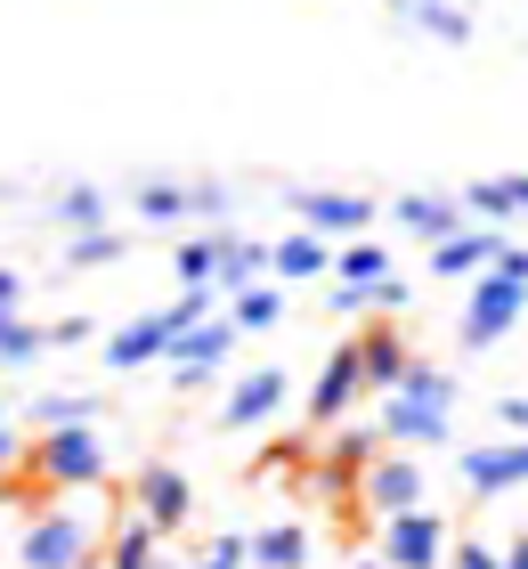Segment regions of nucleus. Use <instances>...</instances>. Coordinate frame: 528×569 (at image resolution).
Masks as SVG:
<instances>
[{"label":"nucleus","instance_id":"f257e3e1","mask_svg":"<svg viewBox=\"0 0 528 569\" xmlns=\"http://www.w3.org/2000/svg\"><path fill=\"white\" fill-rule=\"evenodd\" d=\"M358 399H366V350H358V333H341V342L326 350V367H317V382H309L301 416H309L317 431H333V423H350Z\"/></svg>","mask_w":528,"mask_h":569},{"label":"nucleus","instance_id":"f03ea898","mask_svg":"<svg viewBox=\"0 0 528 569\" xmlns=\"http://www.w3.org/2000/svg\"><path fill=\"white\" fill-rule=\"evenodd\" d=\"M528 318V284H512V277H471V301H464V350H496V342H505V333Z\"/></svg>","mask_w":528,"mask_h":569},{"label":"nucleus","instance_id":"7ed1b4c3","mask_svg":"<svg viewBox=\"0 0 528 569\" xmlns=\"http://www.w3.org/2000/svg\"><path fill=\"white\" fill-rule=\"evenodd\" d=\"M24 569H90L98 561V529H82V512H41L17 546Z\"/></svg>","mask_w":528,"mask_h":569},{"label":"nucleus","instance_id":"20e7f679","mask_svg":"<svg viewBox=\"0 0 528 569\" xmlns=\"http://www.w3.org/2000/svg\"><path fill=\"white\" fill-rule=\"evenodd\" d=\"M130 505H139V521H155V529H188L196 521V480L179 472V463H163V456H147L139 463V480H130Z\"/></svg>","mask_w":528,"mask_h":569},{"label":"nucleus","instance_id":"39448f33","mask_svg":"<svg viewBox=\"0 0 528 569\" xmlns=\"http://www.w3.org/2000/svg\"><path fill=\"white\" fill-rule=\"evenodd\" d=\"M33 480H49V488H98L106 480L98 431H41L33 439Z\"/></svg>","mask_w":528,"mask_h":569},{"label":"nucleus","instance_id":"423d86ee","mask_svg":"<svg viewBox=\"0 0 528 569\" xmlns=\"http://www.w3.org/2000/svg\"><path fill=\"white\" fill-rule=\"evenodd\" d=\"M447 553H456V537H447V521L431 505L382 521V569H447Z\"/></svg>","mask_w":528,"mask_h":569},{"label":"nucleus","instance_id":"0eeeda50","mask_svg":"<svg viewBox=\"0 0 528 569\" xmlns=\"http://www.w3.org/2000/svg\"><path fill=\"white\" fill-rule=\"evenodd\" d=\"M228 358H236V318H211V326L171 333V358H163V367H171V382H179V391H203V382L220 375Z\"/></svg>","mask_w":528,"mask_h":569},{"label":"nucleus","instance_id":"6e6552de","mask_svg":"<svg viewBox=\"0 0 528 569\" xmlns=\"http://www.w3.org/2000/svg\"><path fill=\"white\" fill-rule=\"evenodd\" d=\"M293 212H301L309 237H326V244H358L366 228H375V203L350 196V188H301V196H293Z\"/></svg>","mask_w":528,"mask_h":569},{"label":"nucleus","instance_id":"1a4fd4ad","mask_svg":"<svg viewBox=\"0 0 528 569\" xmlns=\"http://www.w3.org/2000/svg\"><path fill=\"white\" fill-rule=\"evenodd\" d=\"M293 399V382H285V367H252V375H236V391L220 399V431H260V423H277V407Z\"/></svg>","mask_w":528,"mask_h":569},{"label":"nucleus","instance_id":"9d476101","mask_svg":"<svg viewBox=\"0 0 528 569\" xmlns=\"http://www.w3.org/2000/svg\"><path fill=\"white\" fill-rule=\"evenodd\" d=\"M358 497H366V512H375V521H399V512H415L422 505V463L399 448V456H375V463H366V488H358Z\"/></svg>","mask_w":528,"mask_h":569},{"label":"nucleus","instance_id":"9b49d317","mask_svg":"<svg viewBox=\"0 0 528 569\" xmlns=\"http://www.w3.org/2000/svg\"><path fill=\"white\" fill-rule=\"evenodd\" d=\"M456 431V416H447L439 399H415V391H390L382 399V439H399V448H439V439Z\"/></svg>","mask_w":528,"mask_h":569},{"label":"nucleus","instance_id":"f8f14e48","mask_svg":"<svg viewBox=\"0 0 528 569\" xmlns=\"http://www.w3.org/2000/svg\"><path fill=\"white\" fill-rule=\"evenodd\" d=\"M464 488L471 497H505V488H528V439H496V448H464Z\"/></svg>","mask_w":528,"mask_h":569},{"label":"nucleus","instance_id":"ddd939ff","mask_svg":"<svg viewBox=\"0 0 528 569\" xmlns=\"http://www.w3.org/2000/svg\"><path fill=\"white\" fill-rule=\"evenodd\" d=\"M171 318L163 309H147V318H130L122 333H106V367L114 375H139V367H155V358H171Z\"/></svg>","mask_w":528,"mask_h":569},{"label":"nucleus","instance_id":"4468645a","mask_svg":"<svg viewBox=\"0 0 528 569\" xmlns=\"http://www.w3.org/2000/svg\"><path fill=\"white\" fill-rule=\"evenodd\" d=\"M505 228H480V220H471L464 228V237H447V244H431V277H488L496 261H505Z\"/></svg>","mask_w":528,"mask_h":569},{"label":"nucleus","instance_id":"2eb2a0df","mask_svg":"<svg viewBox=\"0 0 528 569\" xmlns=\"http://www.w3.org/2000/svg\"><path fill=\"white\" fill-rule=\"evenodd\" d=\"M358 350H366V391H399V375L415 367V350H407V326L399 318H375V326H366L358 333Z\"/></svg>","mask_w":528,"mask_h":569},{"label":"nucleus","instance_id":"dca6fc26","mask_svg":"<svg viewBox=\"0 0 528 569\" xmlns=\"http://www.w3.org/2000/svg\"><path fill=\"white\" fill-rule=\"evenodd\" d=\"M390 220H399L407 228V237H422V244H447V237H464V196H399V203H390Z\"/></svg>","mask_w":528,"mask_h":569},{"label":"nucleus","instance_id":"f3484780","mask_svg":"<svg viewBox=\"0 0 528 569\" xmlns=\"http://www.w3.org/2000/svg\"><path fill=\"white\" fill-rule=\"evenodd\" d=\"M390 9H399L407 33H431V41H447V49L471 41V9H456V0H390Z\"/></svg>","mask_w":528,"mask_h":569},{"label":"nucleus","instance_id":"a211bd4d","mask_svg":"<svg viewBox=\"0 0 528 569\" xmlns=\"http://www.w3.org/2000/svg\"><path fill=\"white\" fill-rule=\"evenodd\" d=\"M106 569H171V561H163V529L130 512V521L106 537Z\"/></svg>","mask_w":528,"mask_h":569},{"label":"nucleus","instance_id":"6ab92c4d","mask_svg":"<svg viewBox=\"0 0 528 569\" xmlns=\"http://www.w3.org/2000/svg\"><path fill=\"white\" fill-rule=\"evenodd\" d=\"M130 212H139V228H179V220H196V196L179 188V179H139Z\"/></svg>","mask_w":528,"mask_h":569},{"label":"nucleus","instance_id":"aec40b11","mask_svg":"<svg viewBox=\"0 0 528 569\" xmlns=\"http://www.w3.org/2000/svg\"><path fill=\"white\" fill-rule=\"evenodd\" d=\"M269 269H277V284H285V277H326V269H333V244L309 237V228H293V237L269 244Z\"/></svg>","mask_w":528,"mask_h":569},{"label":"nucleus","instance_id":"412c9836","mask_svg":"<svg viewBox=\"0 0 528 569\" xmlns=\"http://www.w3.org/2000/svg\"><path fill=\"white\" fill-rule=\"evenodd\" d=\"M98 407L90 391H41L33 399V431H98Z\"/></svg>","mask_w":528,"mask_h":569},{"label":"nucleus","instance_id":"4be33fe9","mask_svg":"<svg viewBox=\"0 0 528 569\" xmlns=\"http://www.w3.org/2000/svg\"><path fill=\"white\" fill-rule=\"evenodd\" d=\"M301 561H309V529H301V521L252 529V569H301Z\"/></svg>","mask_w":528,"mask_h":569},{"label":"nucleus","instance_id":"5701e85b","mask_svg":"<svg viewBox=\"0 0 528 569\" xmlns=\"http://www.w3.org/2000/svg\"><path fill=\"white\" fill-rule=\"evenodd\" d=\"M49 220L73 228V237H90V228H106V188H90V179H73V188H58V203H49Z\"/></svg>","mask_w":528,"mask_h":569},{"label":"nucleus","instance_id":"b1692460","mask_svg":"<svg viewBox=\"0 0 528 569\" xmlns=\"http://www.w3.org/2000/svg\"><path fill=\"white\" fill-rule=\"evenodd\" d=\"M390 277V252L375 237H358V244H333V284H382Z\"/></svg>","mask_w":528,"mask_h":569},{"label":"nucleus","instance_id":"393cba45","mask_svg":"<svg viewBox=\"0 0 528 569\" xmlns=\"http://www.w3.org/2000/svg\"><path fill=\"white\" fill-rule=\"evenodd\" d=\"M41 350H49V326H33L24 309H0V367H24Z\"/></svg>","mask_w":528,"mask_h":569},{"label":"nucleus","instance_id":"a878e982","mask_svg":"<svg viewBox=\"0 0 528 569\" xmlns=\"http://www.w3.org/2000/svg\"><path fill=\"white\" fill-rule=\"evenodd\" d=\"M520 212V203H512V188H505V179H471V188H464V220H480V228H505Z\"/></svg>","mask_w":528,"mask_h":569},{"label":"nucleus","instance_id":"bb28decb","mask_svg":"<svg viewBox=\"0 0 528 569\" xmlns=\"http://www.w3.org/2000/svg\"><path fill=\"white\" fill-rule=\"evenodd\" d=\"M236 333H269V326H285V293L277 284H252V293H236Z\"/></svg>","mask_w":528,"mask_h":569},{"label":"nucleus","instance_id":"cd10ccee","mask_svg":"<svg viewBox=\"0 0 528 569\" xmlns=\"http://www.w3.org/2000/svg\"><path fill=\"white\" fill-rule=\"evenodd\" d=\"M122 252H130L122 228H90V237H73V244H66V269H114Z\"/></svg>","mask_w":528,"mask_h":569},{"label":"nucleus","instance_id":"c85d7f7f","mask_svg":"<svg viewBox=\"0 0 528 569\" xmlns=\"http://www.w3.org/2000/svg\"><path fill=\"white\" fill-rule=\"evenodd\" d=\"M269 277V244H252V237H236V252L220 261V293H252V284Z\"/></svg>","mask_w":528,"mask_h":569},{"label":"nucleus","instance_id":"c756f323","mask_svg":"<svg viewBox=\"0 0 528 569\" xmlns=\"http://www.w3.org/2000/svg\"><path fill=\"white\" fill-rule=\"evenodd\" d=\"M333 463H350V472H366V463L382 456V431L375 423H333V448H326Z\"/></svg>","mask_w":528,"mask_h":569},{"label":"nucleus","instance_id":"7c9ffc66","mask_svg":"<svg viewBox=\"0 0 528 569\" xmlns=\"http://www.w3.org/2000/svg\"><path fill=\"white\" fill-rule=\"evenodd\" d=\"M309 488L326 505H350L358 488H366V472H350V463H333V456H309Z\"/></svg>","mask_w":528,"mask_h":569},{"label":"nucleus","instance_id":"2f4dec72","mask_svg":"<svg viewBox=\"0 0 528 569\" xmlns=\"http://www.w3.org/2000/svg\"><path fill=\"white\" fill-rule=\"evenodd\" d=\"M245 561H252V529H220L188 569H245Z\"/></svg>","mask_w":528,"mask_h":569},{"label":"nucleus","instance_id":"473e14b6","mask_svg":"<svg viewBox=\"0 0 528 569\" xmlns=\"http://www.w3.org/2000/svg\"><path fill=\"white\" fill-rule=\"evenodd\" d=\"M171 277H179V284H211V277H220V252H211V237H196V244H179V261H171Z\"/></svg>","mask_w":528,"mask_h":569},{"label":"nucleus","instance_id":"72a5a7b5","mask_svg":"<svg viewBox=\"0 0 528 569\" xmlns=\"http://www.w3.org/2000/svg\"><path fill=\"white\" fill-rule=\"evenodd\" d=\"M211 293H220V284H179V301L163 309V318L188 333V326H211Z\"/></svg>","mask_w":528,"mask_h":569},{"label":"nucleus","instance_id":"f704fd0d","mask_svg":"<svg viewBox=\"0 0 528 569\" xmlns=\"http://www.w3.org/2000/svg\"><path fill=\"white\" fill-rule=\"evenodd\" d=\"M188 196H196V220H211V228H228V203H236V196H228V179H196Z\"/></svg>","mask_w":528,"mask_h":569},{"label":"nucleus","instance_id":"c9c22d12","mask_svg":"<svg viewBox=\"0 0 528 569\" xmlns=\"http://www.w3.org/2000/svg\"><path fill=\"white\" fill-rule=\"evenodd\" d=\"M333 318H375V284H326Z\"/></svg>","mask_w":528,"mask_h":569},{"label":"nucleus","instance_id":"e433bc0d","mask_svg":"<svg viewBox=\"0 0 528 569\" xmlns=\"http://www.w3.org/2000/svg\"><path fill=\"white\" fill-rule=\"evenodd\" d=\"M407 309H415V284L407 277H382L375 284V318H407Z\"/></svg>","mask_w":528,"mask_h":569},{"label":"nucleus","instance_id":"4c0bfd02","mask_svg":"<svg viewBox=\"0 0 528 569\" xmlns=\"http://www.w3.org/2000/svg\"><path fill=\"white\" fill-rule=\"evenodd\" d=\"M447 569H505V553H496V546H480V537H456Z\"/></svg>","mask_w":528,"mask_h":569},{"label":"nucleus","instance_id":"58836bf2","mask_svg":"<svg viewBox=\"0 0 528 569\" xmlns=\"http://www.w3.org/2000/svg\"><path fill=\"white\" fill-rule=\"evenodd\" d=\"M17 463H24V439H17L9 423H0V497L17 488Z\"/></svg>","mask_w":528,"mask_h":569},{"label":"nucleus","instance_id":"ea45409f","mask_svg":"<svg viewBox=\"0 0 528 569\" xmlns=\"http://www.w3.org/2000/svg\"><path fill=\"white\" fill-rule=\"evenodd\" d=\"M90 333H98L90 318H58V326H49V350H82Z\"/></svg>","mask_w":528,"mask_h":569},{"label":"nucleus","instance_id":"a19ab883","mask_svg":"<svg viewBox=\"0 0 528 569\" xmlns=\"http://www.w3.org/2000/svg\"><path fill=\"white\" fill-rule=\"evenodd\" d=\"M496 423H505L512 439H528V399H496Z\"/></svg>","mask_w":528,"mask_h":569},{"label":"nucleus","instance_id":"79ce46f5","mask_svg":"<svg viewBox=\"0 0 528 569\" xmlns=\"http://www.w3.org/2000/svg\"><path fill=\"white\" fill-rule=\"evenodd\" d=\"M17 301H24V277H17V269H0V309H17Z\"/></svg>","mask_w":528,"mask_h":569},{"label":"nucleus","instance_id":"37998d69","mask_svg":"<svg viewBox=\"0 0 528 569\" xmlns=\"http://www.w3.org/2000/svg\"><path fill=\"white\" fill-rule=\"evenodd\" d=\"M505 569H528V537H512V546H505Z\"/></svg>","mask_w":528,"mask_h":569},{"label":"nucleus","instance_id":"c03bdc74","mask_svg":"<svg viewBox=\"0 0 528 569\" xmlns=\"http://www.w3.org/2000/svg\"><path fill=\"white\" fill-rule=\"evenodd\" d=\"M505 188H512V203H520V212H528V171H512V179H505Z\"/></svg>","mask_w":528,"mask_h":569},{"label":"nucleus","instance_id":"a18cd8bd","mask_svg":"<svg viewBox=\"0 0 528 569\" xmlns=\"http://www.w3.org/2000/svg\"><path fill=\"white\" fill-rule=\"evenodd\" d=\"M350 569H382V561H350Z\"/></svg>","mask_w":528,"mask_h":569},{"label":"nucleus","instance_id":"49530a36","mask_svg":"<svg viewBox=\"0 0 528 569\" xmlns=\"http://www.w3.org/2000/svg\"><path fill=\"white\" fill-rule=\"evenodd\" d=\"M0 196H9V188H0Z\"/></svg>","mask_w":528,"mask_h":569}]
</instances>
